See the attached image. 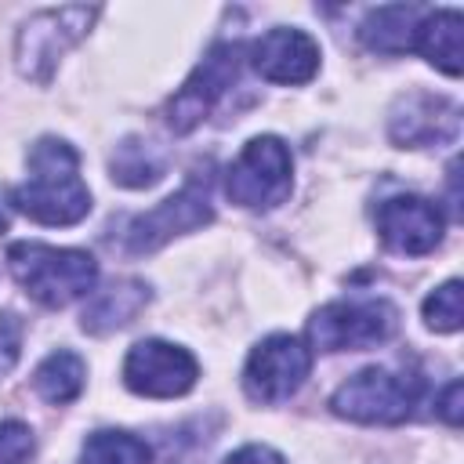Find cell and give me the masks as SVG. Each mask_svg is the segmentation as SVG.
Listing matches in <instances>:
<instances>
[{
	"mask_svg": "<svg viewBox=\"0 0 464 464\" xmlns=\"http://www.w3.org/2000/svg\"><path fill=\"white\" fill-rule=\"evenodd\" d=\"M11 207L40 225H76L91 210V192L80 181V156L62 138H40L29 149V181L11 188Z\"/></svg>",
	"mask_w": 464,
	"mask_h": 464,
	"instance_id": "6da1fadb",
	"label": "cell"
},
{
	"mask_svg": "<svg viewBox=\"0 0 464 464\" xmlns=\"http://www.w3.org/2000/svg\"><path fill=\"white\" fill-rule=\"evenodd\" d=\"M7 268L18 279V286L47 308H65L76 297L91 294L98 283V265L87 250L47 243H11Z\"/></svg>",
	"mask_w": 464,
	"mask_h": 464,
	"instance_id": "7a4b0ae2",
	"label": "cell"
},
{
	"mask_svg": "<svg viewBox=\"0 0 464 464\" xmlns=\"http://www.w3.org/2000/svg\"><path fill=\"white\" fill-rule=\"evenodd\" d=\"M420 399V377L388 366L352 373L330 399L334 413L355 424H402Z\"/></svg>",
	"mask_w": 464,
	"mask_h": 464,
	"instance_id": "3957f363",
	"label": "cell"
},
{
	"mask_svg": "<svg viewBox=\"0 0 464 464\" xmlns=\"http://www.w3.org/2000/svg\"><path fill=\"white\" fill-rule=\"evenodd\" d=\"M294 188V156L283 138L261 134L243 145V152L225 170V192L246 210H272L286 203Z\"/></svg>",
	"mask_w": 464,
	"mask_h": 464,
	"instance_id": "277c9868",
	"label": "cell"
},
{
	"mask_svg": "<svg viewBox=\"0 0 464 464\" xmlns=\"http://www.w3.org/2000/svg\"><path fill=\"white\" fill-rule=\"evenodd\" d=\"M102 7H44L29 14L14 36V65L22 76L47 83L62 54L87 36Z\"/></svg>",
	"mask_w": 464,
	"mask_h": 464,
	"instance_id": "5b68a950",
	"label": "cell"
},
{
	"mask_svg": "<svg viewBox=\"0 0 464 464\" xmlns=\"http://www.w3.org/2000/svg\"><path fill=\"white\" fill-rule=\"evenodd\" d=\"M214 221V207H210V174L203 167V174L196 170L174 196H167L163 203H156L152 210L138 214L127 232H123V250L127 254H152L160 246H167L174 236L203 228Z\"/></svg>",
	"mask_w": 464,
	"mask_h": 464,
	"instance_id": "8992f818",
	"label": "cell"
},
{
	"mask_svg": "<svg viewBox=\"0 0 464 464\" xmlns=\"http://www.w3.org/2000/svg\"><path fill=\"white\" fill-rule=\"evenodd\" d=\"M399 330V308L388 301H334L308 319V341L319 352H362Z\"/></svg>",
	"mask_w": 464,
	"mask_h": 464,
	"instance_id": "52a82bcc",
	"label": "cell"
},
{
	"mask_svg": "<svg viewBox=\"0 0 464 464\" xmlns=\"http://www.w3.org/2000/svg\"><path fill=\"white\" fill-rule=\"evenodd\" d=\"M239 65H243V47L239 44H214L203 54V62L188 72V80L170 94L167 127L174 134L196 130L214 112V105L228 94V87L239 80Z\"/></svg>",
	"mask_w": 464,
	"mask_h": 464,
	"instance_id": "ba28073f",
	"label": "cell"
},
{
	"mask_svg": "<svg viewBox=\"0 0 464 464\" xmlns=\"http://www.w3.org/2000/svg\"><path fill=\"white\" fill-rule=\"evenodd\" d=\"M308 370H312V348L301 337L272 334L250 352L243 366V392L265 406L283 402L304 384Z\"/></svg>",
	"mask_w": 464,
	"mask_h": 464,
	"instance_id": "9c48e42d",
	"label": "cell"
},
{
	"mask_svg": "<svg viewBox=\"0 0 464 464\" xmlns=\"http://www.w3.org/2000/svg\"><path fill=\"white\" fill-rule=\"evenodd\" d=\"M196 377H199V366L192 352H185L181 344L160 341V337L138 341L123 359V384L149 399L185 395L196 384Z\"/></svg>",
	"mask_w": 464,
	"mask_h": 464,
	"instance_id": "30bf717a",
	"label": "cell"
},
{
	"mask_svg": "<svg viewBox=\"0 0 464 464\" xmlns=\"http://www.w3.org/2000/svg\"><path fill=\"white\" fill-rule=\"evenodd\" d=\"M377 236L392 254L420 257L442 239V214L424 196H392L377 207Z\"/></svg>",
	"mask_w": 464,
	"mask_h": 464,
	"instance_id": "8fae6325",
	"label": "cell"
},
{
	"mask_svg": "<svg viewBox=\"0 0 464 464\" xmlns=\"http://www.w3.org/2000/svg\"><path fill=\"white\" fill-rule=\"evenodd\" d=\"M457 130H460V109L450 98L428 94V91H413L399 98L388 116V134L402 149L442 145V141H453Z\"/></svg>",
	"mask_w": 464,
	"mask_h": 464,
	"instance_id": "7c38bea8",
	"label": "cell"
},
{
	"mask_svg": "<svg viewBox=\"0 0 464 464\" xmlns=\"http://www.w3.org/2000/svg\"><path fill=\"white\" fill-rule=\"evenodd\" d=\"M250 62L272 83H308L319 72V44L304 29L276 25L254 44Z\"/></svg>",
	"mask_w": 464,
	"mask_h": 464,
	"instance_id": "4fadbf2b",
	"label": "cell"
},
{
	"mask_svg": "<svg viewBox=\"0 0 464 464\" xmlns=\"http://www.w3.org/2000/svg\"><path fill=\"white\" fill-rule=\"evenodd\" d=\"M413 51H420L446 76H460L464 69V18L453 7H439L420 14L413 33Z\"/></svg>",
	"mask_w": 464,
	"mask_h": 464,
	"instance_id": "5bb4252c",
	"label": "cell"
},
{
	"mask_svg": "<svg viewBox=\"0 0 464 464\" xmlns=\"http://www.w3.org/2000/svg\"><path fill=\"white\" fill-rule=\"evenodd\" d=\"M145 301H149V286L145 283H138V279H116L105 290H94L91 294V301H87V308L80 315V326L87 334H94V337L112 334V330L127 326L145 308Z\"/></svg>",
	"mask_w": 464,
	"mask_h": 464,
	"instance_id": "9a60e30c",
	"label": "cell"
},
{
	"mask_svg": "<svg viewBox=\"0 0 464 464\" xmlns=\"http://www.w3.org/2000/svg\"><path fill=\"white\" fill-rule=\"evenodd\" d=\"M420 7L413 4H384V7H373L362 25H359V40L377 51V54H402V51H413V33H417V22H420Z\"/></svg>",
	"mask_w": 464,
	"mask_h": 464,
	"instance_id": "2e32d148",
	"label": "cell"
},
{
	"mask_svg": "<svg viewBox=\"0 0 464 464\" xmlns=\"http://www.w3.org/2000/svg\"><path fill=\"white\" fill-rule=\"evenodd\" d=\"M83 377H87L83 359H80L76 352L58 348V352H51V355L36 366L33 388H36V395H40L44 402L65 406V402H72V399L83 392Z\"/></svg>",
	"mask_w": 464,
	"mask_h": 464,
	"instance_id": "e0dca14e",
	"label": "cell"
},
{
	"mask_svg": "<svg viewBox=\"0 0 464 464\" xmlns=\"http://www.w3.org/2000/svg\"><path fill=\"white\" fill-rule=\"evenodd\" d=\"M163 152L152 145V141H141V138H127L116 145L112 160H109V170H112V181L127 185V188H145V185H156L163 178Z\"/></svg>",
	"mask_w": 464,
	"mask_h": 464,
	"instance_id": "ac0fdd59",
	"label": "cell"
},
{
	"mask_svg": "<svg viewBox=\"0 0 464 464\" xmlns=\"http://www.w3.org/2000/svg\"><path fill=\"white\" fill-rule=\"evenodd\" d=\"M152 450L130 431H94L80 450V464H149Z\"/></svg>",
	"mask_w": 464,
	"mask_h": 464,
	"instance_id": "d6986e66",
	"label": "cell"
},
{
	"mask_svg": "<svg viewBox=\"0 0 464 464\" xmlns=\"http://www.w3.org/2000/svg\"><path fill=\"white\" fill-rule=\"evenodd\" d=\"M424 323L439 334H453L464 323V308H460V279H450L442 286H435L424 297Z\"/></svg>",
	"mask_w": 464,
	"mask_h": 464,
	"instance_id": "ffe728a7",
	"label": "cell"
},
{
	"mask_svg": "<svg viewBox=\"0 0 464 464\" xmlns=\"http://www.w3.org/2000/svg\"><path fill=\"white\" fill-rule=\"evenodd\" d=\"M33 453V431L22 420H0V464H25Z\"/></svg>",
	"mask_w": 464,
	"mask_h": 464,
	"instance_id": "44dd1931",
	"label": "cell"
},
{
	"mask_svg": "<svg viewBox=\"0 0 464 464\" xmlns=\"http://www.w3.org/2000/svg\"><path fill=\"white\" fill-rule=\"evenodd\" d=\"M18 348H22V323L11 312H0V373H7L18 362Z\"/></svg>",
	"mask_w": 464,
	"mask_h": 464,
	"instance_id": "7402d4cb",
	"label": "cell"
},
{
	"mask_svg": "<svg viewBox=\"0 0 464 464\" xmlns=\"http://www.w3.org/2000/svg\"><path fill=\"white\" fill-rule=\"evenodd\" d=\"M460 395H464V384H460V381H450V384L442 388L439 402H435V413H439L450 428H457L460 417H464V410H460Z\"/></svg>",
	"mask_w": 464,
	"mask_h": 464,
	"instance_id": "603a6c76",
	"label": "cell"
},
{
	"mask_svg": "<svg viewBox=\"0 0 464 464\" xmlns=\"http://www.w3.org/2000/svg\"><path fill=\"white\" fill-rule=\"evenodd\" d=\"M225 464H286V460L268 446H243L232 457H225Z\"/></svg>",
	"mask_w": 464,
	"mask_h": 464,
	"instance_id": "cb8c5ba5",
	"label": "cell"
}]
</instances>
